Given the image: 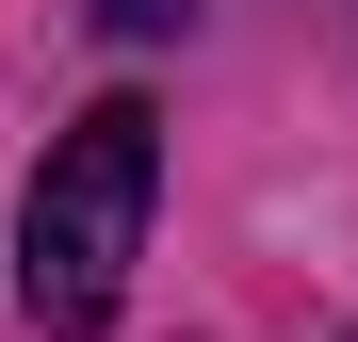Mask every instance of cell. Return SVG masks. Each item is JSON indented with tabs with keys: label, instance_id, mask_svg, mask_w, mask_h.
Segmentation results:
<instances>
[{
	"label": "cell",
	"instance_id": "6da1fadb",
	"mask_svg": "<svg viewBox=\"0 0 358 342\" xmlns=\"http://www.w3.org/2000/svg\"><path fill=\"white\" fill-rule=\"evenodd\" d=\"M147 196H163V114L147 98H98L82 131L49 147L33 212H17V310L33 326H114L131 245H147Z\"/></svg>",
	"mask_w": 358,
	"mask_h": 342
},
{
	"label": "cell",
	"instance_id": "7a4b0ae2",
	"mask_svg": "<svg viewBox=\"0 0 358 342\" xmlns=\"http://www.w3.org/2000/svg\"><path fill=\"white\" fill-rule=\"evenodd\" d=\"M179 17H196V0H98V33H131V49H163Z\"/></svg>",
	"mask_w": 358,
	"mask_h": 342
}]
</instances>
